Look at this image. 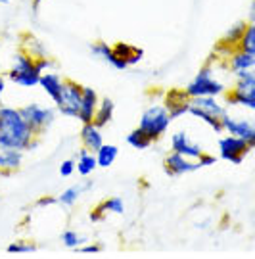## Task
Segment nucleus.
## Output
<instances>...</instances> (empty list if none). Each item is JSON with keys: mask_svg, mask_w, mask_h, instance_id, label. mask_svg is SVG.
Returning a JSON list of instances; mask_svg holds the SVG:
<instances>
[{"mask_svg": "<svg viewBox=\"0 0 255 259\" xmlns=\"http://www.w3.org/2000/svg\"><path fill=\"white\" fill-rule=\"evenodd\" d=\"M33 137L35 135L31 133L19 108L0 104V148H16L25 152Z\"/></svg>", "mask_w": 255, "mask_h": 259, "instance_id": "1", "label": "nucleus"}, {"mask_svg": "<svg viewBox=\"0 0 255 259\" xmlns=\"http://www.w3.org/2000/svg\"><path fill=\"white\" fill-rule=\"evenodd\" d=\"M40 71L36 69V60L25 54L23 50L18 52L12 60V65L8 69V79L18 87L23 89H33L38 87V79H40Z\"/></svg>", "mask_w": 255, "mask_h": 259, "instance_id": "2", "label": "nucleus"}, {"mask_svg": "<svg viewBox=\"0 0 255 259\" xmlns=\"http://www.w3.org/2000/svg\"><path fill=\"white\" fill-rule=\"evenodd\" d=\"M184 93L188 94L190 98H196V96H215V98H219L221 94L227 93V87H225L223 81H219L215 77V69L209 64L203 65L196 73V77L184 87Z\"/></svg>", "mask_w": 255, "mask_h": 259, "instance_id": "3", "label": "nucleus"}, {"mask_svg": "<svg viewBox=\"0 0 255 259\" xmlns=\"http://www.w3.org/2000/svg\"><path fill=\"white\" fill-rule=\"evenodd\" d=\"M171 121L173 119L169 117V111H167L163 104H154L148 110H144L142 117H140V123H138V129L144 131L148 135V139L155 142L167 133Z\"/></svg>", "mask_w": 255, "mask_h": 259, "instance_id": "4", "label": "nucleus"}, {"mask_svg": "<svg viewBox=\"0 0 255 259\" xmlns=\"http://www.w3.org/2000/svg\"><path fill=\"white\" fill-rule=\"evenodd\" d=\"M23 119L27 121L29 129L35 137H42L46 131L50 129V125L56 121V110L50 106H45L40 102H29L23 108H19Z\"/></svg>", "mask_w": 255, "mask_h": 259, "instance_id": "5", "label": "nucleus"}, {"mask_svg": "<svg viewBox=\"0 0 255 259\" xmlns=\"http://www.w3.org/2000/svg\"><path fill=\"white\" fill-rule=\"evenodd\" d=\"M81 96H82V84L77 81H64L62 91L56 98V108L58 113H62L64 117H71L77 119L79 113V106H81Z\"/></svg>", "mask_w": 255, "mask_h": 259, "instance_id": "6", "label": "nucleus"}, {"mask_svg": "<svg viewBox=\"0 0 255 259\" xmlns=\"http://www.w3.org/2000/svg\"><path fill=\"white\" fill-rule=\"evenodd\" d=\"M217 146H219V157L228 161V163H232V165H240L244 161V157L253 150V144L246 142L244 139L232 137V135L221 137Z\"/></svg>", "mask_w": 255, "mask_h": 259, "instance_id": "7", "label": "nucleus"}, {"mask_svg": "<svg viewBox=\"0 0 255 259\" xmlns=\"http://www.w3.org/2000/svg\"><path fill=\"white\" fill-rule=\"evenodd\" d=\"M221 125H223V133L244 139L246 142L255 146V125L246 117H234L228 111L221 115Z\"/></svg>", "mask_w": 255, "mask_h": 259, "instance_id": "8", "label": "nucleus"}, {"mask_svg": "<svg viewBox=\"0 0 255 259\" xmlns=\"http://www.w3.org/2000/svg\"><path fill=\"white\" fill-rule=\"evenodd\" d=\"M171 152H177L188 159H198L203 154V148H201V144L190 139V135L186 131H177L171 137Z\"/></svg>", "mask_w": 255, "mask_h": 259, "instance_id": "9", "label": "nucleus"}, {"mask_svg": "<svg viewBox=\"0 0 255 259\" xmlns=\"http://www.w3.org/2000/svg\"><path fill=\"white\" fill-rule=\"evenodd\" d=\"M163 106L169 111V117L171 119H179L182 115L188 113V108H190V96L184 93V91H179V89H171L167 91L163 96Z\"/></svg>", "mask_w": 255, "mask_h": 259, "instance_id": "10", "label": "nucleus"}, {"mask_svg": "<svg viewBox=\"0 0 255 259\" xmlns=\"http://www.w3.org/2000/svg\"><path fill=\"white\" fill-rule=\"evenodd\" d=\"M163 169L169 177H181L186 175V173H192V171H198V163H196V159H188V157L181 156L177 152H171L165 157Z\"/></svg>", "mask_w": 255, "mask_h": 259, "instance_id": "11", "label": "nucleus"}, {"mask_svg": "<svg viewBox=\"0 0 255 259\" xmlns=\"http://www.w3.org/2000/svg\"><path fill=\"white\" fill-rule=\"evenodd\" d=\"M91 54L96 58V60H102V62H106V64L109 65V67H113V69H117V71H125V69H129V65L119 58V56H115V52H113V48H111V45H108V42H104V40H94L91 45Z\"/></svg>", "mask_w": 255, "mask_h": 259, "instance_id": "12", "label": "nucleus"}, {"mask_svg": "<svg viewBox=\"0 0 255 259\" xmlns=\"http://www.w3.org/2000/svg\"><path fill=\"white\" fill-rule=\"evenodd\" d=\"M100 102V96L98 93L92 89V87H84L82 84V96H81V106H79V113H77V119L81 123H92L94 119V113Z\"/></svg>", "mask_w": 255, "mask_h": 259, "instance_id": "13", "label": "nucleus"}, {"mask_svg": "<svg viewBox=\"0 0 255 259\" xmlns=\"http://www.w3.org/2000/svg\"><path fill=\"white\" fill-rule=\"evenodd\" d=\"M23 150L16 148H0V173L10 175L14 171L21 169L23 165Z\"/></svg>", "mask_w": 255, "mask_h": 259, "instance_id": "14", "label": "nucleus"}, {"mask_svg": "<svg viewBox=\"0 0 255 259\" xmlns=\"http://www.w3.org/2000/svg\"><path fill=\"white\" fill-rule=\"evenodd\" d=\"M111 48H113L115 56H119V58H121L129 67H131V65H138L142 60H144V56H146V52L140 47L129 45V42H123V40L115 42Z\"/></svg>", "mask_w": 255, "mask_h": 259, "instance_id": "15", "label": "nucleus"}, {"mask_svg": "<svg viewBox=\"0 0 255 259\" xmlns=\"http://www.w3.org/2000/svg\"><path fill=\"white\" fill-rule=\"evenodd\" d=\"M81 142H82V148L91 150V152H96V150L104 144V135H102V129L100 127H96L94 123H82Z\"/></svg>", "mask_w": 255, "mask_h": 259, "instance_id": "16", "label": "nucleus"}, {"mask_svg": "<svg viewBox=\"0 0 255 259\" xmlns=\"http://www.w3.org/2000/svg\"><path fill=\"white\" fill-rule=\"evenodd\" d=\"M255 67V54H247L244 50H232L228 54V69L234 75L238 71H246V69H253Z\"/></svg>", "mask_w": 255, "mask_h": 259, "instance_id": "17", "label": "nucleus"}, {"mask_svg": "<svg viewBox=\"0 0 255 259\" xmlns=\"http://www.w3.org/2000/svg\"><path fill=\"white\" fill-rule=\"evenodd\" d=\"M98 169V163H96V156L94 152L87 148H81L79 152V157L75 161V173L81 177V179H89V177Z\"/></svg>", "mask_w": 255, "mask_h": 259, "instance_id": "18", "label": "nucleus"}, {"mask_svg": "<svg viewBox=\"0 0 255 259\" xmlns=\"http://www.w3.org/2000/svg\"><path fill=\"white\" fill-rule=\"evenodd\" d=\"M246 21H238L234 25H230V27L225 31V35L221 38V42H219L217 48H223V50H227L228 54L232 52V50H236L238 48V40L242 37V33H244V29H246Z\"/></svg>", "mask_w": 255, "mask_h": 259, "instance_id": "19", "label": "nucleus"}, {"mask_svg": "<svg viewBox=\"0 0 255 259\" xmlns=\"http://www.w3.org/2000/svg\"><path fill=\"white\" fill-rule=\"evenodd\" d=\"M113 115H115V102L111 98H102L98 102V108H96V113H94V119L92 123L96 127L104 129L106 125H109L113 121Z\"/></svg>", "mask_w": 255, "mask_h": 259, "instance_id": "20", "label": "nucleus"}, {"mask_svg": "<svg viewBox=\"0 0 255 259\" xmlns=\"http://www.w3.org/2000/svg\"><path fill=\"white\" fill-rule=\"evenodd\" d=\"M38 84H40V89H42L52 100H56L60 91H62L64 79L56 73V71H45V73L40 75V79H38Z\"/></svg>", "mask_w": 255, "mask_h": 259, "instance_id": "21", "label": "nucleus"}, {"mask_svg": "<svg viewBox=\"0 0 255 259\" xmlns=\"http://www.w3.org/2000/svg\"><path fill=\"white\" fill-rule=\"evenodd\" d=\"M94 156H96L98 167L108 169V167H111L115 163V159H117V156H119V148L115 144H106V142H104L100 148L94 152Z\"/></svg>", "mask_w": 255, "mask_h": 259, "instance_id": "22", "label": "nucleus"}, {"mask_svg": "<svg viewBox=\"0 0 255 259\" xmlns=\"http://www.w3.org/2000/svg\"><path fill=\"white\" fill-rule=\"evenodd\" d=\"M190 104L196 106V108H201V110L209 111V113L217 115V117H221V115L227 111V108L219 102L215 96H196V98H190Z\"/></svg>", "mask_w": 255, "mask_h": 259, "instance_id": "23", "label": "nucleus"}, {"mask_svg": "<svg viewBox=\"0 0 255 259\" xmlns=\"http://www.w3.org/2000/svg\"><path fill=\"white\" fill-rule=\"evenodd\" d=\"M227 104L238 106L246 110H255V93H238V91H227Z\"/></svg>", "mask_w": 255, "mask_h": 259, "instance_id": "24", "label": "nucleus"}, {"mask_svg": "<svg viewBox=\"0 0 255 259\" xmlns=\"http://www.w3.org/2000/svg\"><path fill=\"white\" fill-rule=\"evenodd\" d=\"M188 115H192V117H196V119L203 121L205 125H209L211 129H213V133H223L221 117L213 115V113H209V111L201 110V108H196V106H192V104H190V108H188Z\"/></svg>", "mask_w": 255, "mask_h": 259, "instance_id": "25", "label": "nucleus"}, {"mask_svg": "<svg viewBox=\"0 0 255 259\" xmlns=\"http://www.w3.org/2000/svg\"><path fill=\"white\" fill-rule=\"evenodd\" d=\"M236 83L232 87V91L238 93H255V73L253 69H246V71H238L234 73Z\"/></svg>", "mask_w": 255, "mask_h": 259, "instance_id": "26", "label": "nucleus"}, {"mask_svg": "<svg viewBox=\"0 0 255 259\" xmlns=\"http://www.w3.org/2000/svg\"><path fill=\"white\" fill-rule=\"evenodd\" d=\"M238 50H244L247 54H255V25L253 21H249L242 33V37L238 40Z\"/></svg>", "mask_w": 255, "mask_h": 259, "instance_id": "27", "label": "nucleus"}, {"mask_svg": "<svg viewBox=\"0 0 255 259\" xmlns=\"http://www.w3.org/2000/svg\"><path fill=\"white\" fill-rule=\"evenodd\" d=\"M94 209H98L102 215H106V213H117V215H123V213H125V202H123V198L113 196V198L104 200V202L96 205Z\"/></svg>", "mask_w": 255, "mask_h": 259, "instance_id": "28", "label": "nucleus"}, {"mask_svg": "<svg viewBox=\"0 0 255 259\" xmlns=\"http://www.w3.org/2000/svg\"><path fill=\"white\" fill-rule=\"evenodd\" d=\"M125 140H127L129 146H131V148H135V150H148L150 146H152V140L148 139V135L140 129L131 131Z\"/></svg>", "mask_w": 255, "mask_h": 259, "instance_id": "29", "label": "nucleus"}, {"mask_svg": "<svg viewBox=\"0 0 255 259\" xmlns=\"http://www.w3.org/2000/svg\"><path fill=\"white\" fill-rule=\"evenodd\" d=\"M60 240L64 244L65 248H69V250H79L82 244L87 242L84 236H81L77 231H73V229H67V231L62 232V236H60Z\"/></svg>", "mask_w": 255, "mask_h": 259, "instance_id": "30", "label": "nucleus"}, {"mask_svg": "<svg viewBox=\"0 0 255 259\" xmlns=\"http://www.w3.org/2000/svg\"><path fill=\"white\" fill-rule=\"evenodd\" d=\"M82 190L81 186H69V188H65L62 194L58 196V204L64 205V207H73V205L77 204V200L81 198Z\"/></svg>", "mask_w": 255, "mask_h": 259, "instance_id": "31", "label": "nucleus"}, {"mask_svg": "<svg viewBox=\"0 0 255 259\" xmlns=\"http://www.w3.org/2000/svg\"><path fill=\"white\" fill-rule=\"evenodd\" d=\"M25 42H27V45H31V48L25 47V48H23V52H25V54H29L31 58L40 60V58H46V56H48V52L45 50V47L40 45V40H36V38H33V37H27V40H25Z\"/></svg>", "mask_w": 255, "mask_h": 259, "instance_id": "32", "label": "nucleus"}, {"mask_svg": "<svg viewBox=\"0 0 255 259\" xmlns=\"http://www.w3.org/2000/svg\"><path fill=\"white\" fill-rule=\"evenodd\" d=\"M10 253H33L36 251L35 244H29V242H12L8 246Z\"/></svg>", "mask_w": 255, "mask_h": 259, "instance_id": "33", "label": "nucleus"}, {"mask_svg": "<svg viewBox=\"0 0 255 259\" xmlns=\"http://www.w3.org/2000/svg\"><path fill=\"white\" fill-rule=\"evenodd\" d=\"M73 173H75V159H64L60 163V175L64 179H69Z\"/></svg>", "mask_w": 255, "mask_h": 259, "instance_id": "34", "label": "nucleus"}, {"mask_svg": "<svg viewBox=\"0 0 255 259\" xmlns=\"http://www.w3.org/2000/svg\"><path fill=\"white\" fill-rule=\"evenodd\" d=\"M196 163H198V169H201V167H211V165H215V163H217V157L203 152V154L196 159Z\"/></svg>", "mask_w": 255, "mask_h": 259, "instance_id": "35", "label": "nucleus"}, {"mask_svg": "<svg viewBox=\"0 0 255 259\" xmlns=\"http://www.w3.org/2000/svg\"><path fill=\"white\" fill-rule=\"evenodd\" d=\"M79 250H81L82 253H100L102 246H100V244H87V242H84Z\"/></svg>", "mask_w": 255, "mask_h": 259, "instance_id": "36", "label": "nucleus"}, {"mask_svg": "<svg viewBox=\"0 0 255 259\" xmlns=\"http://www.w3.org/2000/svg\"><path fill=\"white\" fill-rule=\"evenodd\" d=\"M58 204V198L56 196H45V198H40V200H36V205L38 207H50V205Z\"/></svg>", "mask_w": 255, "mask_h": 259, "instance_id": "37", "label": "nucleus"}, {"mask_svg": "<svg viewBox=\"0 0 255 259\" xmlns=\"http://www.w3.org/2000/svg\"><path fill=\"white\" fill-rule=\"evenodd\" d=\"M104 217H106V215H102V213L98 211V209H92L91 215H89V219H91V223H100L102 219H104Z\"/></svg>", "mask_w": 255, "mask_h": 259, "instance_id": "38", "label": "nucleus"}, {"mask_svg": "<svg viewBox=\"0 0 255 259\" xmlns=\"http://www.w3.org/2000/svg\"><path fill=\"white\" fill-rule=\"evenodd\" d=\"M4 93H6V77H2V75H0V104H2Z\"/></svg>", "mask_w": 255, "mask_h": 259, "instance_id": "39", "label": "nucleus"}, {"mask_svg": "<svg viewBox=\"0 0 255 259\" xmlns=\"http://www.w3.org/2000/svg\"><path fill=\"white\" fill-rule=\"evenodd\" d=\"M42 2H45V0H33V12H38V8H40V4H42Z\"/></svg>", "mask_w": 255, "mask_h": 259, "instance_id": "40", "label": "nucleus"}, {"mask_svg": "<svg viewBox=\"0 0 255 259\" xmlns=\"http://www.w3.org/2000/svg\"><path fill=\"white\" fill-rule=\"evenodd\" d=\"M0 45H2V38H0Z\"/></svg>", "mask_w": 255, "mask_h": 259, "instance_id": "41", "label": "nucleus"}]
</instances>
